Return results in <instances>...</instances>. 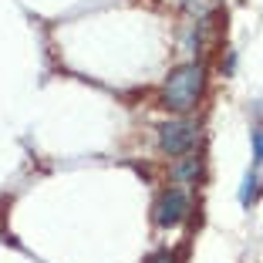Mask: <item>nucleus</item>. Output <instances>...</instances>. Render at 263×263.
<instances>
[{
	"instance_id": "obj_1",
	"label": "nucleus",
	"mask_w": 263,
	"mask_h": 263,
	"mask_svg": "<svg viewBox=\"0 0 263 263\" xmlns=\"http://www.w3.org/2000/svg\"><path fill=\"white\" fill-rule=\"evenodd\" d=\"M202 85H206L202 64H182V68H176L165 78V88H162L165 108H172V111L196 108V101H199V95H202Z\"/></svg>"
},
{
	"instance_id": "obj_2",
	"label": "nucleus",
	"mask_w": 263,
	"mask_h": 263,
	"mask_svg": "<svg viewBox=\"0 0 263 263\" xmlns=\"http://www.w3.org/2000/svg\"><path fill=\"white\" fill-rule=\"evenodd\" d=\"M196 139H199V128L189 118H176V122H165L159 128V145L165 155H186L196 145Z\"/></svg>"
},
{
	"instance_id": "obj_3",
	"label": "nucleus",
	"mask_w": 263,
	"mask_h": 263,
	"mask_svg": "<svg viewBox=\"0 0 263 263\" xmlns=\"http://www.w3.org/2000/svg\"><path fill=\"white\" fill-rule=\"evenodd\" d=\"M189 209H193V202H189V196L182 193V189H165L162 196H159V202H155V223L165 226V230H172V226L186 223Z\"/></svg>"
},
{
	"instance_id": "obj_4",
	"label": "nucleus",
	"mask_w": 263,
	"mask_h": 263,
	"mask_svg": "<svg viewBox=\"0 0 263 263\" xmlns=\"http://www.w3.org/2000/svg\"><path fill=\"white\" fill-rule=\"evenodd\" d=\"M256 196H260V169H250L247 179H243V189H240V202L243 206H253Z\"/></svg>"
},
{
	"instance_id": "obj_5",
	"label": "nucleus",
	"mask_w": 263,
	"mask_h": 263,
	"mask_svg": "<svg viewBox=\"0 0 263 263\" xmlns=\"http://www.w3.org/2000/svg\"><path fill=\"white\" fill-rule=\"evenodd\" d=\"M199 169H202L199 159L189 155V159H182V162L172 169V179H176V182H193V179H199Z\"/></svg>"
},
{
	"instance_id": "obj_6",
	"label": "nucleus",
	"mask_w": 263,
	"mask_h": 263,
	"mask_svg": "<svg viewBox=\"0 0 263 263\" xmlns=\"http://www.w3.org/2000/svg\"><path fill=\"white\" fill-rule=\"evenodd\" d=\"M182 7H186V14H193L196 21H206V17L219 7V0H182Z\"/></svg>"
},
{
	"instance_id": "obj_7",
	"label": "nucleus",
	"mask_w": 263,
	"mask_h": 263,
	"mask_svg": "<svg viewBox=\"0 0 263 263\" xmlns=\"http://www.w3.org/2000/svg\"><path fill=\"white\" fill-rule=\"evenodd\" d=\"M253 165H256V169L263 165V128L253 132Z\"/></svg>"
},
{
	"instance_id": "obj_8",
	"label": "nucleus",
	"mask_w": 263,
	"mask_h": 263,
	"mask_svg": "<svg viewBox=\"0 0 263 263\" xmlns=\"http://www.w3.org/2000/svg\"><path fill=\"white\" fill-rule=\"evenodd\" d=\"M145 263H176V260H172L169 253H152V256H148Z\"/></svg>"
}]
</instances>
